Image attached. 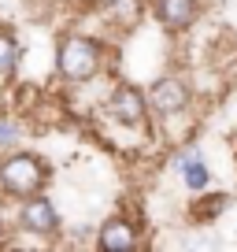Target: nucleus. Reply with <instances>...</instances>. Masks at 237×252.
<instances>
[{
    "mask_svg": "<svg viewBox=\"0 0 237 252\" xmlns=\"http://www.w3.org/2000/svg\"><path fill=\"white\" fill-rule=\"evenodd\" d=\"M48 163L33 152H4L0 156V193L11 200L33 197V193H45L48 186Z\"/></svg>",
    "mask_w": 237,
    "mask_h": 252,
    "instance_id": "1",
    "label": "nucleus"
},
{
    "mask_svg": "<svg viewBox=\"0 0 237 252\" xmlns=\"http://www.w3.org/2000/svg\"><path fill=\"white\" fill-rule=\"evenodd\" d=\"M100 63H104V45L96 37L67 33V37H59V45H56V71H59V78L74 82V86L96 78V74H100Z\"/></svg>",
    "mask_w": 237,
    "mask_h": 252,
    "instance_id": "2",
    "label": "nucleus"
},
{
    "mask_svg": "<svg viewBox=\"0 0 237 252\" xmlns=\"http://www.w3.org/2000/svg\"><path fill=\"white\" fill-rule=\"evenodd\" d=\"M19 230L30 237H56L59 234V212L45 193H33V197L19 200Z\"/></svg>",
    "mask_w": 237,
    "mask_h": 252,
    "instance_id": "3",
    "label": "nucleus"
},
{
    "mask_svg": "<svg viewBox=\"0 0 237 252\" xmlns=\"http://www.w3.org/2000/svg\"><path fill=\"white\" fill-rule=\"evenodd\" d=\"M108 111L118 126H130V130H141L148 123V93L130 82H118L111 89V100H108Z\"/></svg>",
    "mask_w": 237,
    "mask_h": 252,
    "instance_id": "4",
    "label": "nucleus"
},
{
    "mask_svg": "<svg viewBox=\"0 0 237 252\" xmlns=\"http://www.w3.org/2000/svg\"><path fill=\"white\" fill-rule=\"evenodd\" d=\"M148 108L156 111V115H163V119L182 115V111L189 108V82L178 78V74H167V78H159L156 86L148 89Z\"/></svg>",
    "mask_w": 237,
    "mask_h": 252,
    "instance_id": "5",
    "label": "nucleus"
},
{
    "mask_svg": "<svg viewBox=\"0 0 237 252\" xmlns=\"http://www.w3.org/2000/svg\"><path fill=\"white\" fill-rule=\"evenodd\" d=\"M156 23L171 33H185L200 15V0H152Z\"/></svg>",
    "mask_w": 237,
    "mask_h": 252,
    "instance_id": "6",
    "label": "nucleus"
},
{
    "mask_svg": "<svg viewBox=\"0 0 237 252\" xmlns=\"http://www.w3.org/2000/svg\"><path fill=\"white\" fill-rule=\"evenodd\" d=\"M137 245H141L137 226L130 219H122V215L108 219L100 230H96V249H100V252H134Z\"/></svg>",
    "mask_w": 237,
    "mask_h": 252,
    "instance_id": "7",
    "label": "nucleus"
},
{
    "mask_svg": "<svg viewBox=\"0 0 237 252\" xmlns=\"http://www.w3.org/2000/svg\"><path fill=\"white\" fill-rule=\"evenodd\" d=\"M178 174H182V186L189 189V193H204V189L211 186V167H207L193 149L178 152Z\"/></svg>",
    "mask_w": 237,
    "mask_h": 252,
    "instance_id": "8",
    "label": "nucleus"
},
{
    "mask_svg": "<svg viewBox=\"0 0 237 252\" xmlns=\"http://www.w3.org/2000/svg\"><path fill=\"white\" fill-rule=\"evenodd\" d=\"M19 60H23V45L11 30H0V78H11L19 71Z\"/></svg>",
    "mask_w": 237,
    "mask_h": 252,
    "instance_id": "9",
    "label": "nucleus"
},
{
    "mask_svg": "<svg viewBox=\"0 0 237 252\" xmlns=\"http://www.w3.org/2000/svg\"><path fill=\"white\" fill-rule=\"evenodd\" d=\"M19 141H23V126L11 123V119H0V152L15 149Z\"/></svg>",
    "mask_w": 237,
    "mask_h": 252,
    "instance_id": "10",
    "label": "nucleus"
},
{
    "mask_svg": "<svg viewBox=\"0 0 237 252\" xmlns=\"http://www.w3.org/2000/svg\"><path fill=\"white\" fill-rule=\"evenodd\" d=\"M0 241H4V215H0Z\"/></svg>",
    "mask_w": 237,
    "mask_h": 252,
    "instance_id": "11",
    "label": "nucleus"
}]
</instances>
